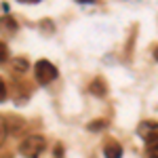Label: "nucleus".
I'll use <instances>...</instances> for the list:
<instances>
[{
    "label": "nucleus",
    "instance_id": "f257e3e1",
    "mask_svg": "<svg viewBox=\"0 0 158 158\" xmlns=\"http://www.w3.org/2000/svg\"><path fill=\"white\" fill-rule=\"evenodd\" d=\"M47 148V139L42 135H30L19 143V154L23 158H38Z\"/></svg>",
    "mask_w": 158,
    "mask_h": 158
},
{
    "label": "nucleus",
    "instance_id": "f03ea898",
    "mask_svg": "<svg viewBox=\"0 0 158 158\" xmlns=\"http://www.w3.org/2000/svg\"><path fill=\"white\" fill-rule=\"evenodd\" d=\"M34 74H36V80L40 85H49L53 82L55 78H57V68L47 59H40L36 61V65H34Z\"/></svg>",
    "mask_w": 158,
    "mask_h": 158
},
{
    "label": "nucleus",
    "instance_id": "7ed1b4c3",
    "mask_svg": "<svg viewBox=\"0 0 158 158\" xmlns=\"http://www.w3.org/2000/svg\"><path fill=\"white\" fill-rule=\"evenodd\" d=\"M103 152H106V158H122V146L118 141H114V139L106 143Z\"/></svg>",
    "mask_w": 158,
    "mask_h": 158
},
{
    "label": "nucleus",
    "instance_id": "20e7f679",
    "mask_svg": "<svg viewBox=\"0 0 158 158\" xmlns=\"http://www.w3.org/2000/svg\"><path fill=\"white\" fill-rule=\"evenodd\" d=\"M139 135L143 137V139H148L150 135H154V133H158V122H152V120H146L143 124H139Z\"/></svg>",
    "mask_w": 158,
    "mask_h": 158
},
{
    "label": "nucleus",
    "instance_id": "39448f33",
    "mask_svg": "<svg viewBox=\"0 0 158 158\" xmlns=\"http://www.w3.org/2000/svg\"><path fill=\"white\" fill-rule=\"evenodd\" d=\"M146 148H148V154L150 156H158V133L150 135L146 139Z\"/></svg>",
    "mask_w": 158,
    "mask_h": 158
},
{
    "label": "nucleus",
    "instance_id": "423d86ee",
    "mask_svg": "<svg viewBox=\"0 0 158 158\" xmlns=\"http://www.w3.org/2000/svg\"><path fill=\"white\" fill-rule=\"evenodd\" d=\"M91 93L93 95H97V97H103L106 95V85H103V80L97 78V80H93L91 82Z\"/></svg>",
    "mask_w": 158,
    "mask_h": 158
},
{
    "label": "nucleus",
    "instance_id": "0eeeda50",
    "mask_svg": "<svg viewBox=\"0 0 158 158\" xmlns=\"http://www.w3.org/2000/svg\"><path fill=\"white\" fill-rule=\"evenodd\" d=\"M0 30H2V32H4V30H6V32H15V30H17V23L13 21L11 17H4V19H0Z\"/></svg>",
    "mask_w": 158,
    "mask_h": 158
},
{
    "label": "nucleus",
    "instance_id": "6e6552de",
    "mask_svg": "<svg viewBox=\"0 0 158 158\" xmlns=\"http://www.w3.org/2000/svg\"><path fill=\"white\" fill-rule=\"evenodd\" d=\"M11 63H13V68H15L17 72H21V74H23V72H27V68H30L25 59H13Z\"/></svg>",
    "mask_w": 158,
    "mask_h": 158
},
{
    "label": "nucleus",
    "instance_id": "1a4fd4ad",
    "mask_svg": "<svg viewBox=\"0 0 158 158\" xmlns=\"http://www.w3.org/2000/svg\"><path fill=\"white\" fill-rule=\"evenodd\" d=\"M6 133H9V124H6V120L0 116V146L4 143V139H6Z\"/></svg>",
    "mask_w": 158,
    "mask_h": 158
},
{
    "label": "nucleus",
    "instance_id": "9d476101",
    "mask_svg": "<svg viewBox=\"0 0 158 158\" xmlns=\"http://www.w3.org/2000/svg\"><path fill=\"white\" fill-rule=\"evenodd\" d=\"M106 124H108L106 120H97V122H91L86 129H89V131H101V129H106Z\"/></svg>",
    "mask_w": 158,
    "mask_h": 158
},
{
    "label": "nucleus",
    "instance_id": "9b49d317",
    "mask_svg": "<svg viewBox=\"0 0 158 158\" xmlns=\"http://www.w3.org/2000/svg\"><path fill=\"white\" fill-rule=\"evenodd\" d=\"M6 59H9V49L4 42H0V63H4Z\"/></svg>",
    "mask_w": 158,
    "mask_h": 158
},
{
    "label": "nucleus",
    "instance_id": "f8f14e48",
    "mask_svg": "<svg viewBox=\"0 0 158 158\" xmlns=\"http://www.w3.org/2000/svg\"><path fill=\"white\" fill-rule=\"evenodd\" d=\"M6 99V85H4V80L0 78V101H4Z\"/></svg>",
    "mask_w": 158,
    "mask_h": 158
},
{
    "label": "nucleus",
    "instance_id": "ddd939ff",
    "mask_svg": "<svg viewBox=\"0 0 158 158\" xmlns=\"http://www.w3.org/2000/svg\"><path fill=\"white\" fill-rule=\"evenodd\" d=\"M154 57H156V61H158V47H156V51H154Z\"/></svg>",
    "mask_w": 158,
    "mask_h": 158
},
{
    "label": "nucleus",
    "instance_id": "4468645a",
    "mask_svg": "<svg viewBox=\"0 0 158 158\" xmlns=\"http://www.w3.org/2000/svg\"><path fill=\"white\" fill-rule=\"evenodd\" d=\"M150 158H158V156H150Z\"/></svg>",
    "mask_w": 158,
    "mask_h": 158
}]
</instances>
